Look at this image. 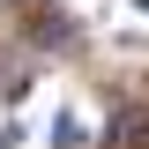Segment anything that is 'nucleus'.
<instances>
[{"label": "nucleus", "instance_id": "1", "mask_svg": "<svg viewBox=\"0 0 149 149\" xmlns=\"http://www.w3.org/2000/svg\"><path fill=\"white\" fill-rule=\"evenodd\" d=\"M104 142H112V149H142V142H149V112H119Z\"/></svg>", "mask_w": 149, "mask_h": 149}, {"label": "nucleus", "instance_id": "2", "mask_svg": "<svg viewBox=\"0 0 149 149\" xmlns=\"http://www.w3.org/2000/svg\"><path fill=\"white\" fill-rule=\"evenodd\" d=\"M52 149H82V119H74V112L52 119Z\"/></svg>", "mask_w": 149, "mask_h": 149}, {"label": "nucleus", "instance_id": "3", "mask_svg": "<svg viewBox=\"0 0 149 149\" xmlns=\"http://www.w3.org/2000/svg\"><path fill=\"white\" fill-rule=\"evenodd\" d=\"M134 8H149V0H134Z\"/></svg>", "mask_w": 149, "mask_h": 149}]
</instances>
